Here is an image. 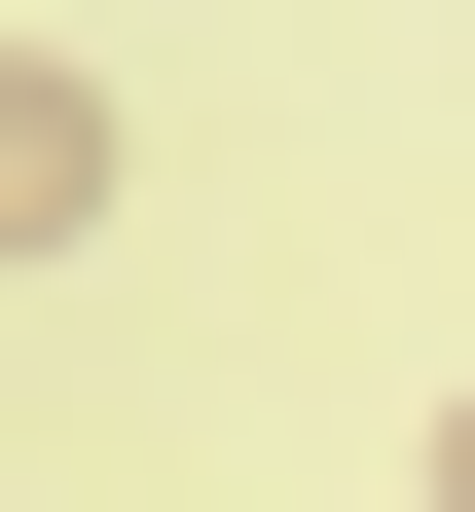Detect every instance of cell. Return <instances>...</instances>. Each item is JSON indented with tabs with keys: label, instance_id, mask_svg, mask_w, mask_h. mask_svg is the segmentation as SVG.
Segmentation results:
<instances>
[{
	"label": "cell",
	"instance_id": "2",
	"mask_svg": "<svg viewBox=\"0 0 475 512\" xmlns=\"http://www.w3.org/2000/svg\"><path fill=\"white\" fill-rule=\"evenodd\" d=\"M439 512H475V403H439Z\"/></svg>",
	"mask_w": 475,
	"mask_h": 512
},
{
	"label": "cell",
	"instance_id": "1",
	"mask_svg": "<svg viewBox=\"0 0 475 512\" xmlns=\"http://www.w3.org/2000/svg\"><path fill=\"white\" fill-rule=\"evenodd\" d=\"M110 220V74H74V37H0V256H74Z\"/></svg>",
	"mask_w": 475,
	"mask_h": 512
}]
</instances>
